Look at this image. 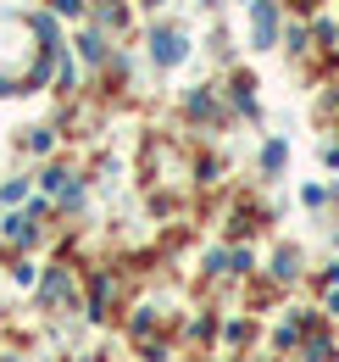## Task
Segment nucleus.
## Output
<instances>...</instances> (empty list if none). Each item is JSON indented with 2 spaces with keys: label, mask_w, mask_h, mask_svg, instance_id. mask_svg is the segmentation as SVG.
<instances>
[{
  "label": "nucleus",
  "mask_w": 339,
  "mask_h": 362,
  "mask_svg": "<svg viewBox=\"0 0 339 362\" xmlns=\"http://www.w3.org/2000/svg\"><path fill=\"white\" fill-rule=\"evenodd\" d=\"M156 56H162V62H178V56H184V40H178V34H156Z\"/></svg>",
  "instance_id": "obj_1"
}]
</instances>
